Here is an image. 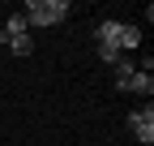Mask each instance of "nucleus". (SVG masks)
Instances as JSON below:
<instances>
[{
    "label": "nucleus",
    "instance_id": "f257e3e1",
    "mask_svg": "<svg viewBox=\"0 0 154 146\" xmlns=\"http://www.w3.org/2000/svg\"><path fill=\"white\" fill-rule=\"evenodd\" d=\"M26 26H56L69 17V0H26Z\"/></svg>",
    "mask_w": 154,
    "mask_h": 146
},
{
    "label": "nucleus",
    "instance_id": "f03ea898",
    "mask_svg": "<svg viewBox=\"0 0 154 146\" xmlns=\"http://www.w3.org/2000/svg\"><path fill=\"white\" fill-rule=\"evenodd\" d=\"M128 133L137 138V142H154V107L146 103V107H137V112H128Z\"/></svg>",
    "mask_w": 154,
    "mask_h": 146
},
{
    "label": "nucleus",
    "instance_id": "7ed1b4c3",
    "mask_svg": "<svg viewBox=\"0 0 154 146\" xmlns=\"http://www.w3.org/2000/svg\"><path fill=\"white\" fill-rule=\"evenodd\" d=\"M116 47H120V56H124V52H133V47H141V30L128 26V22H120V39H116Z\"/></svg>",
    "mask_w": 154,
    "mask_h": 146
},
{
    "label": "nucleus",
    "instance_id": "20e7f679",
    "mask_svg": "<svg viewBox=\"0 0 154 146\" xmlns=\"http://www.w3.org/2000/svg\"><path fill=\"white\" fill-rule=\"evenodd\" d=\"M120 90H137V95H146V99H150V90H154V78H150L146 69H137L128 82H120Z\"/></svg>",
    "mask_w": 154,
    "mask_h": 146
},
{
    "label": "nucleus",
    "instance_id": "39448f33",
    "mask_svg": "<svg viewBox=\"0 0 154 146\" xmlns=\"http://www.w3.org/2000/svg\"><path fill=\"white\" fill-rule=\"evenodd\" d=\"M30 26H26V17L22 13H9V22H5V30H0V39H17V34H26Z\"/></svg>",
    "mask_w": 154,
    "mask_h": 146
},
{
    "label": "nucleus",
    "instance_id": "423d86ee",
    "mask_svg": "<svg viewBox=\"0 0 154 146\" xmlns=\"http://www.w3.org/2000/svg\"><path fill=\"white\" fill-rule=\"evenodd\" d=\"M5 43H9V52H13V56H30V52H34L30 30H26V34H17V39H5Z\"/></svg>",
    "mask_w": 154,
    "mask_h": 146
},
{
    "label": "nucleus",
    "instance_id": "0eeeda50",
    "mask_svg": "<svg viewBox=\"0 0 154 146\" xmlns=\"http://www.w3.org/2000/svg\"><path fill=\"white\" fill-rule=\"evenodd\" d=\"M133 73H137V65H133L128 56H120V60H116V78H120V82H128Z\"/></svg>",
    "mask_w": 154,
    "mask_h": 146
}]
</instances>
